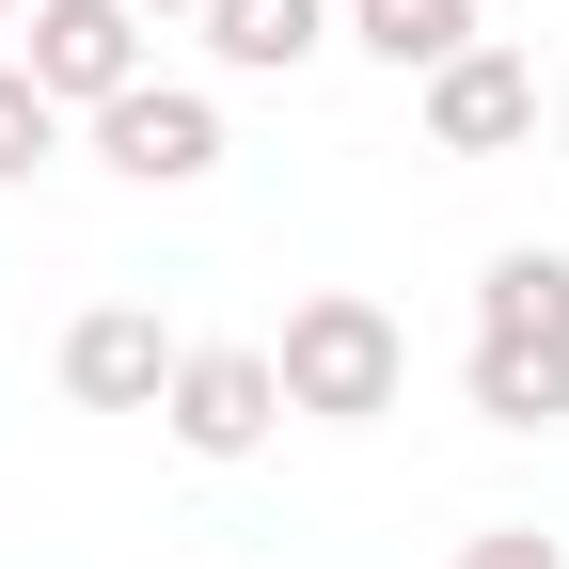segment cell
<instances>
[{
	"label": "cell",
	"instance_id": "cell-13",
	"mask_svg": "<svg viewBox=\"0 0 569 569\" xmlns=\"http://www.w3.org/2000/svg\"><path fill=\"white\" fill-rule=\"evenodd\" d=\"M127 17H206V0H127Z\"/></svg>",
	"mask_w": 569,
	"mask_h": 569
},
{
	"label": "cell",
	"instance_id": "cell-5",
	"mask_svg": "<svg viewBox=\"0 0 569 569\" xmlns=\"http://www.w3.org/2000/svg\"><path fill=\"white\" fill-rule=\"evenodd\" d=\"M142 80V17L127 0H32V96L48 111H111Z\"/></svg>",
	"mask_w": 569,
	"mask_h": 569
},
{
	"label": "cell",
	"instance_id": "cell-8",
	"mask_svg": "<svg viewBox=\"0 0 569 569\" xmlns=\"http://www.w3.org/2000/svg\"><path fill=\"white\" fill-rule=\"evenodd\" d=\"M206 48H222L238 80H301L332 48V0H206Z\"/></svg>",
	"mask_w": 569,
	"mask_h": 569
},
{
	"label": "cell",
	"instance_id": "cell-11",
	"mask_svg": "<svg viewBox=\"0 0 569 569\" xmlns=\"http://www.w3.org/2000/svg\"><path fill=\"white\" fill-rule=\"evenodd\" d=\"M63 142V111L32 96V63H0V190H32V159Z\"/></svg>",
	"mask_w": 569,
	"mask_h": 569
},
{
	"label": "cell",
	"instance_id": "cell-1",
	"mask_svg": "<svg viewBox=\"0 0 569 569\" xmlns=\"http://www.w3.org/2000/svg\"><path fill=\"white\" fill-rule=\"evenodd\" d=\"M269 380H284V411H301V427H380V411L411 396V332L365 301V284H317V301L284 317Z\"/></svg>",
	"mask_w": 569,
	"mask_h": 569
},
{
	"label": "cell",
	"instance_id": "cell-2",
	"mask_svg": "<svg viewBox=\"0 0 569 569\" xmlns=\"http://www.w3.org/2000/svg\"><path fill=\"white\" fill-rule=\"evenodd\" d=\"M96 159H111L127 190H206V174H222V96H190V80H127V96L96 111Z\"/></svg>",
	"mask_w": 569,
	"mask_h": 569
},
{
	"label": "cell",
	"instance_id": "cell-9",
	"mask_svg": "<svg viewBox=\"0 0 569 569\" xmlns=\"http://www.w3.org/2000/svg\"><path fill=\"white\" fill-rule=\"evenodd\" d=\"M348 48L396 63V80H427V63L475 48V0H348Z\"/></svg>",
	"mask_w": 569,
	"mask_h": 569
},
{
	"label": "cell",
	"instance_id": "cell-7",
	"mask_svg": "<svg viewBox=\"0 0 569 569\" xmlns=\"http://www.w3.org/2000/svg\"><path fill=\"white\" fill-rule=\"evenodd\" d=\"M475 348H569V253L553 238H507L475 269Z\"/></svg>",
	"mask_w": 569,
	"mask_h": 569
},
{
	"label": "cell",
	"instance_id": "cell-12",
	"mask_svg": "<svg viewBox=\"0 0 569 569\" xmlns=\"http://www.w3.org/2000/svg\"><path fill=\"white\" fill-rule=\"evenodd\" d=\"M459 569H569L538 522H490V538H459Z\"/></svg>",
	"mask_w": 569,
	"mask_h": 569
},
{
	"label": "cell",
	"instance_id": "cell-14",
	"mask_svg": "<svg viewBox=\"0 0 569 569\" xmlns=\"http://www.w3.org/2000/svg\"><path fill=\"white\" fill-rule=\"evenodd\" d=\"M0 17H32V0H0Z\"/></svg>",
	"mask_w": 569,
	"mask_h": 569
},
{
	"label": "cell",
	"instance_id": "cell-6",
	"mask_svg": "<svg viewBox=\"0 0 569 569\" xmlns=\"http://www.w3.org/2000/svg\"><path fill=\"white\" fill-rule=\"evenodd\" d=\"M63 396H80V411H159V396H174L159 317H142V301H96L80 332H63Z\"/></svg>",
	"mask_w": 569,
	"mask_h": 569
},
{
	"label": "cell",
	"instance_id": "cell-4",
	"mask_svg": "<svg viewBox=\"0 0 569 569\" xmlns=\"http://www.w3.org/2000/svg\"><path fill=\"white\" fill-rule=\"evenodd\" d=\"M427 142L443 159H507V142H538V63L522 48H459V63H427Z\"/></svg>",
	"mask_w": 569,
	"mask_h": 569
},
{
	"label": "cell",
	"instance_id": "cell-3",
	"mask_svg": "<svg viewBox=\"0 0 569 569\" xmlns=\"http://www.w3.org/2000/svg\"><path fill=\"white\" fill-rule=\"evenodd\" d=\"M159 427H174L190 459H253L269 427H284L269 348H174V396H159Z\"/></svg>",
	"mask_w": 569,
	"mask_h": 569
},
{
	"label": "cell",
	"instance_id": "cell-10",
	"mask_svg": "<svg viewBox=\"0 0 569 569\" xmlns=\"http://www.w3.org/2000/svg\"><path fill=\"white\" fill-rule=\"evenodd\" d=\"M459 396H475L490 427H553V411H569V348H475Z\"/></svg>",
	"mask_w": 569,
	"mask_h": 569
}]
</instances>
